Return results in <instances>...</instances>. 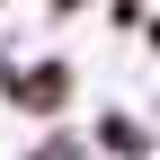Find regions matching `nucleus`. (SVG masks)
Returning a JSON list of instances; mask_svg holds the SVG:
<instances>
[{"label": "nucleus", "mask_w": 160, "mask_h": 160, "mask_svg": "<svg viewBox=\"0 0 160 160\" xmlns=\"http://www.w3.org/2000/svg\"><path fill=\"white\" fill-rule=\"evenodd\" d=\"M151 45H160V27H151Z\"/></svg>", "instance_id": "nucleus-3"}, {"label": "nucleus", "mask_w": 160, "mask_h": 160, "mask_svg": "<svg viewBox=\"0 0 160 160\" xmlns=\"http://www.w3.org/2000/svg\"><path fill=\"white\" fill-rule=\"evenodd\" d=\"M62 98H71V71H27V80H18V107H36V116H45V107H62Z\"/></svg>", "instance_id": "nucleus-1"}, {"label": "nucleus", "mask_w": 160, "mask_h": 160, "mask_svg": "<svg viewBox=\"0 0 160 160\" xmlns=\"http://www.w3.org/2000/svg\"><path fill=\"white\" fill-rule=\"evenodd\" d=\"M98 142L116 160H142V125H133V116H98Z\"/></svg>", "instance_id": "nucleus-2"}]
</instances>
